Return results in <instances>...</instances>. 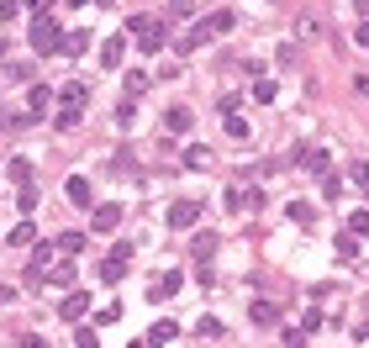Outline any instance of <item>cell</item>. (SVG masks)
I'll return each instance as SVG.
<instances>
[{
	"label": "cell",
	"mask_w": 369,
	"mask_h": 348,
	"mask_svg": "<svg viewBox=\"0 0 369 348\" xmlns=\"http://www.w3.org/2000/svg\"><path fill=\"white\" fill-rule=\"evenodd\" d=\"M216 32H232V11H216V16H206V22H195L190 32L174 37V48H179V53H195L201 43H211Z\"/></svg>",
	"instance_id": "1"
},
{
	"label": "cell",
	"mask_w": 369,
	"mask_h": 348,
	"mask_svg": "<svg viewBox=\"0 0 369 348\" xmlns=\"http://www.w3.org/2000/svg\"><path fill=\"white\" fill-rule=\"evenodd\" d=\"M127 32H132V43H137L143 53H158V48H169V32L153 22V16H132V22H127Z\"/></svg>",
	"instance_id": "2"
},
{
	"label": "cell",
	"mask_w": 369,
	"mask_h": 348,
	"mask_svg": "<svg viewBox=\"0 0 369 348\" xmlns=\"http://www.w3.org/2000/svg\"><path fill=\"white\" fill-rule=\"evenodd\" d=\"M84 96H90V90H84L80 80H74V84H63V90H59V116H53V121H59L63 133H69V127H80V111H84Z\"/></svg>",
	"instance_id": "3"
},
{
	"label": "cell",
	"mask_w": 369,
	"mask_h": 348,
	"mask_svg": "<svg viewBox=\"0 0 369 348\" xmlns=\"http://www.w3.org/2000/svg\"><path fill=\"white\" fill-rule=\"evenodd\" d=\"M27 43H32V53L53 59V53L63 48V37H59V22H53V16H37V22H32V32H27Z\"/></svg>",
	"instance_id": "4"
},
{
	"label": "cell",
	"mask_w": 369,
	"mask_h": 348,
	"mask_svg": "<svg viewBox=\"0 0 369 348\" xmlns=\"http://www.w3.org/2000/svg\"><path fill=\"white\" fill-rule=\"evenodd\" d=\"M127 259H132V243H116V248L100 259V280H106V285H116V280L127 275Z\"/></svg>",
	"instance_id": "5"
},
{
	"label": "cell",
	"mask_w": 369,
	"mask_h": 348,
	"mask_svg": "<svg viewBox=\"0 0 369 348\" xmlns=\"http://www.w3.org/2000/svg\"><path fill=\"white\" fill-rule=\"evenodd\" d=\"M53 259H59V243H37V248H32V269H27V280L37 285V280L53 269Z\"/></svg>",
	"instance_id": "6"
},
{
	"label": "cell",
	"mask_w": 369,
	"mask_h": 348,
	"mask_svg": "<svg viewBox=\"0 0 369 348\" xmlns=\"http://www.w3.org/2000/svg\"><path fill=\"white\" fill-rule=\"evenodd\" d=\"M195 222H201V201H174L169 206V227H195Z\"/></svg>",
	"instance_id": "7"
},
{
	"label": "cell",
	"mask_w": 369,
	"mask_h": 348,
	"mask_svg": "<svg viewBox=\"0 0 369 348\" xmlns=\"http://www.w3.org/2000/svg\"><path fill=\"white\" fill-rule=\"evenodd\" d=\"M84 312H90V296H84V290H69V296L59 301V317H63V322H80Z\"/></svg>",
	"instance_id": "8"
},
{
	"label": "cell",
	"mask_w": 369,
	"mask_h": 348,
	"mask_svg": "<svg viewBox=\"0 0 369 348\" xmlns=\"http://www.w3.org/2000/svg\"><path fill=\"white\" fill-rule=\"evenodd\" d=\"M301 169H311V174H317V180H322V174H327V169H333V164H327V148H301Z\"/></svg>",
	"instance_id": "9"
},
{
	"label": "cell",
	"mask_w": 369,
	"mask_h": 348,
	"mask_svg": "<svg viewBox=\"0 0 369 348\" xmlns=\"http://www.w3.org/2000/svg\"><path fill=\"white\" fill-rule=\"evenodd\" d=\"M190 121H195L190 106H169L164 111V133H190Z\"/></svg>",
	"instance_id": "10"
},
{
	"label": "cell",
	"mask_w": 369,
	"mask_h": 348,
	"mask_svg": "<svg viewBox=\"0 0 369 348\" xmlns=\"http://www.w3.org/2000/svg\"><path fill=\"white\" fill-rule=\"evenodd\" d=\"M121 53H127V43H121V37H106V43H100V69H121Z\"/></svg>",
	"instance_id": "11"
},
{
	"label": "cell",
	"mask_w": 369,
	"mask_h": 348,
	"mask_svg": "<svg viewBox=\"0 0 369 348\" xmlns=\"http://www.w3.org/2000/svg\"><path fill=\"white\" fill-rule=\"evenodd\" d=\"M185 290V275H164L153 290H148V301H169V296H179Z\"/></svg>",
	"instance_id": "12"
},
{
	"label": "cell",
	"mask_w": 369,
	"mask_h": 348,
	"mask_svg": "<svg viewBox=\"0 0 369 348\" xmlns=\"http://www.w3.org/2000/svg\"><path fill=\"white\" fill-rule=\"evenodd\" d=\"M121 222V206H96V216H90V227L96 232H111Z\"/></svg>",
	"instance_id": "13"
},
{
	"label": "cell",
	"mask_w": 369,
	"mask_h": 348,
	"mask_svg": "<svg viewBox=\"0 0 369 348\" xmlns=\"http://www.w3.org/2000/svg\"><path fill=\"white\" fill-rule=\"evenodd\" d=\"M63 195H69V206H90V180H84V174H74V180L63 185Z\"/></svg>",
	"instance_id": "14"
},
{
	"label": "cell",
	"mask_w": 369,
	"mask_h": 348,
	"mask_svg": "<svg viewBox=\"0 0 369 348\" xmlns=\"http://www.w3.org/2000/svg\"><path fill=\"white\" fill-rule=\"evenodd\" d=\"M53 100H59V96H53L48 84H32V90H27V111H48Z\"/></svg>",
	"instance_id": "15"
},
{
	"label": "cell",
	"mask_w": 369,
	"mask_h": 348,
	"mask_svg": "<svg viewBox=\"0 0 369 348\" xmlns=\"http://www.w3.org/2000/svg\"><path fill=\"white\" fill-rule=\"evenodd\" d=\"M84 48H90V32H80V27H74V32H63V48H59V53H69V59H80Z\"/></svg>",
	"instance_id": "16"
},
{
	"label": "cell",
	"mask_w": 369,
	"mask_h": 348,
	"mask_svg": "<svg viewBox=\"0 0 369 348\" xmlns=\"http://www.w3.org/2000/svg\"><path fill=\"white\" fill-rule=\"evenodd\" d=\"M195 259H201V264H211V253H216V232H195Z\"/></svg>",
	"instance_id": "17"
},
{
	"label": "cell",
	"mask_w": 369,
	"mask_h": 348,
	"mask_svg": "<svg viewBox=\"0 0 369 348\" xmlns=\"http://www.w3.org/2000/svg\"><path fill=\"white\" fill-rule=\"evenodd\" d=\"M174 338H179V322H169V317H164V322H153L148 343H174Z\"/></svg>",
	"instance_id": "18"
},
{
	"label": "cell",
	"mask_w": 369,
	"mask_h": 348,
	"mask_svg": "<svg viewBox=\"0 0 369 348\" xmlns=\"http://www.w3.org/2000/svg\"><path fill=\"white\" fill-rule=\"evenodd\" d=\"M248 317H253L259 327H269V322H274L280 312H274V301H253V306H248Z\"/></svg>",
	"instance_id": "19"
},
{
	"label": "cell",
	"mask_w": 369,
	"mask_h": 348,
	"mask_svg": "<svg viewBox=\"0 0 369 348\" xmlns=\"http://www.w3.org/2000/svg\"><path fill=\"white\" fill-rule=\"evenodd\" d=\"M185 164H190V169H206V164H211V148H206V143H190V148H185Z\"/></svg>",
	"instance_id": "20"
},
{
	"label": "cell",
	"mask_w": 369,
	"mask_h": 348,
	"mask_svg": "<svg viewBox=\"0 0 369 348\" xmlns=\"http://www.w3.org/2000/svg\"><path fill=\"white\" fill-rule=\"evenodd\" d=\"M80 248H84V232H59V253L63 259H74Z\"/></svg>",
	"instance_id": "21"
},
{
	"label": "cell",
	"mask_w": 369,
	"mask_h": 348,
	"mask_svg": "<svg viewBox=\"0 0 369 348\" xmlns=\"http://www.w3.org/2000/svg\"><path fill=\"white\" fill-rule=\"evenodd\" d=\"M195 333H201V338H206V343H216V338H222V333H227V327H222V322H216V317H201V322H195Z\"/></svg>",
	"instance_id": "22"
},
{
	"label": "cell",
	"mask_w": 369,
	"mask_h": 348,
	"mask_svg": "<svg viewBox=\"0 0 369 348\" xmlns=\"http://www.w3.org/2000/svg\"><path fill=\"white\" fill-rule=\"evenodd\" d=\"M222 127H227V137H248V121H243L238 111H227V116H222Z\"/></svg>",
	"instance_id": "23"
},
{
	"label": "cell",
	"mask_w": 369,
	"mask_h": 348,
	"mask_svg": "<svg viewBox=\"0 0 369 348\" xmlns=\"http://www.w3.org/2000/svg\"><path fill=\"white\" fill-rule=\"evenodd\" d=\"M290 222H301V227H311V222H317V211H311L306 201H290Z\"/></svg>",
	"instance_id": "24"
},
{
	"label": "cell",
	"mask_w": 369,
	"mask_h": 348,
	"mask_svg": "<svg viewBox=\"0 0 369 348\" xmlns=\"http://www.w3.org/2000/svg\"><path fill=\"white\" fill-rule=\"evenodd\" d=\"M32 238H37V232H32V222H16V227H11V248H27Z\"/></svg>",
	"instance_id": "25"
},
{
	"label": "cell",
	"mask_w": 369,
	"mask_h": 348,
	"mask_svg": "<svg viewBox=\"0 0 369 348\" xmlns=\"http://www.w3.org/2000/svg\"><path fill=\"white\" fill-rule=\"evenodd\" d=\"M48 285H74V269H69V264H59V259H53V269H48Z\"/></svg>",
	"instance_id": "26"
},
{
	"label": "cell",
	"mask_w": 369,
	"mask_h": 348,
	"mask_svg": "<svg viewBox=\"0 0 369 348\" xmlns=\"http://www.w3.org/2000/svg\"><path fill=\"white\" fill-rule=\"evenodd\" d=\"M348 232H354V238H369V211H354V216H348Z\"/></svg>",
	"instance_id": "27"
},
{
	"label": "cell",
	"mask_w": 369,
	"mask_h": 348,
	"mask_svg": "<svg viewBox=\"0 0 369 348\" xmlns=\"http://www.w3.org/2000/svg\"><path fill=\"white\" fill-rule=\"evenodd\" d=\"M280 338H285L290 348H301V343H306V338H311V327H306V322H301V327H285V333H280Z\"/></svg>",
	"instance_id": "28"
},
{
	"label": "cell",
	"mask_w": 369,
	"mask_h": 348,
	"mask_svg": "<svg viewBox=\"0 0 369 348\" xmlns=\"http://www.w3.org/2000/svg\"><path fill=\"white\" fill-rule=\"evenodd\" d=\"M253 100H264V106H269V100H274V80H253Z\"/></svg>",
	"instance_id": "29"
},
{
	"label": "cell",
	"mask_w": 369,
	"mask_h": 348,
	"mask_svg": "<svg viewBox=\"0 0 369 348\" xmlns=\"http://www.w3.org/2000/svg\"><path fill=\"white\" fill-rule=\"evenodd\" d=\"M348 180H354V185H369V164H364V158H354V164H348Z\"/></svg>",
	"instance_id": "30"
},
{
	"label": "cell",
	"mask_w": 369,
	"mask_h": 348,
	"mask_svg": "<svg viewBox=\"0 0 369 348\" xmlns=\"http://www.w3.org/2000/svg\"><path fill=\"white\" fill-rule=\"evenodd\" d=\"M354 253H359V243H354V232L343 227V238H338V259H354Z\"/></svg>",
	"instance_id": "31"
},
{
	"label": "cell",
	"mask_w": 369,
	"mask_h": 348,
	"mask_svg": "<svg viewBox=\"0 0 369 348\" xmlns=\"http://www.w3.org/2000/svg\"><path fill=\"white\" fill-rule=\"evenodd\" d=\"M132 116H137V106H132V96L116 106V127H132Z\"/></svg>",
	"instance_id": "32"
},
{
	"label": "cell",
	"mask_w": 369,
	"mask_h": 348,
	"mask_svg": "<svg viewBox=\"0 0 369 348\" xmlns=\"http://www.w3.org/2000/svg\"><path fill=\"white\" fill-rule=\"evenodd\" d=\"M143 90H148V74H127V96L137 100V96H143Z\"/></svg>",
	"instance_id": "33"
},
{
	"label": "cell",
	"mask_w": 369,
	"mask_h": 348,
	"mask_svg": "<svg viewBox=\"0 0 369 348\" xmlns=\"http://www.w3.org/2000/svg\"><path fill=\"white\" fill-rule=\"evenodd\" d=\"M32 74H37V69H32V63H11V80H22V84H32Z\"/></svg>",
	"instance_id": "34"
},
{
	"label": "cell",
	"mask_w": 369,
	"mask_h": 348,
	"mask_svg": "<svg viewBox=\"0 0 369 348\" xmlns=\"http://www.w3.org/2000/svg\"><path fill=\"white\" fill-rule=\"evenodd\" d=\"M264 206V190H243V211H259Z\"/></svg>",
	"instance_id": "35"
},
{
	"label": "cell",
	"mask_w": 369,
	"mask_h": 348,
	"mask_svg": "<svg viewBox=\"0 0 369 348\" xmlns=\"http://www.w3.org/2000/svg\"><path fill=\"white\" fill-rule=\"evenodd\" d=\"M16 11H22V0H0V22H16Z\"/></svg>",
	"instance_id": "36"
},
{
	"label": "cell",
	"mask_w": 369,
	"mask_h": 348,
	"mask_svg": "<svg viewBox=\"0 0 369 348\" xmlns=\"http://www.w3.org/2000/svg\"><path fill=\"white\" fill-rule=\"evenodd\" d=\"M22 6H27L32 16H48V11H53V0H22Z\"/></svg>",
	"instance_id": "37"
},
{
	"label": "cell",
	"mask_w": 369,
	"mask_h": 348,
	"mask_svg": "<svg viewBox=\"0 0 369 348\" xmlns=\"http://www.w3.org/2000/svg\"><path fill=\"white\" fill-rule=\"evenodd\" d=\"M169 11L174 16H195V0H169Z\"/></svg>",
	"instance_id": "38"
},
{
	"label": "cell",
	"mask_w": 369,
	"mask_h": 348,
	"mask_svg": "<svg viewBox=\"0 0 369 348\" xmlns=\"http://www.w3.org/2000/svg\"><path fill=\"white\" fill-rule=\"evenodd\" d=\"M354 43H359V48H369V22H359V27H354Z\"/></svg>",
	"instance_id": "39"
},
{
	"label": "cell",
	"mask_w": 369,
	"mask_h": 348,
	"mask_svg": "<svg viewBox=\"0 0 369 348\" xmlns=\"http://www.w3.org/2000/svg\"><path fill=\"white\" fill-rule=\"evenodd\" d=\"M6 301H16V285H0V306H6Z\"/></svg>",
	"instance_id": "40"
},
{
	"label": "cell",
	"mask_w": 369,
	"mask_h": 348,
	"mask_svg": "<svg viewBox=\"0 0 369 348\" xmlns=\"http://www.w3.org/2000/svg\"><path fill=\"white\" fill-rule=\"evenodd\" d=\"M354 6H359V11H364V16H369V0H354Z\"/></svg>",
	"instance_id": "41"
},
{
	"label": "cell",
	"mask_w": 369,
	"mask_h": 348,
	"mask_svg": "<svg viewBox=\"0 0 369 348\" xmlns=\"http://www.w3.org/2000/svg\"><path fill=\"white\" fill-rule=\"evenodd\" d=\"M6 48H11V43H6V37H0V59H6Z\"/></svg>",
	"instance_id": "42"
}]
</instances>
